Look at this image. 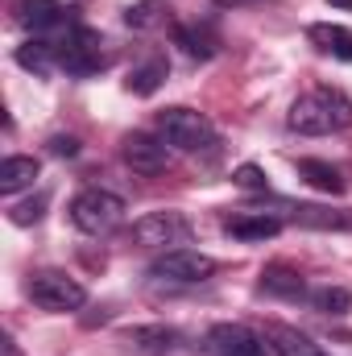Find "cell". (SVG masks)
<instances>
[{
  "instance_id": "obj_1",
  "label": "cell",
  "mask_w": 352,
  "mask_h": 356,
  "mask_svg": "<svg viewBox=\"0 0 352 356\" xmlns=\"http://www.w3.org/2000/svg\"><path fill=\"white\" fill-rule=\"evenodd\" d=\"M286 124L303 137H328L352 124V99L340 88H311L290 104Z\"/></svg>"
},
{
  "instance_id": "obj_2",
  "label": "cell",
  "mask_w": 352,
  "mask_h": 356,
  "mask_svg": "<svg viewBox=\"0 0 352 356\" xmlns=\"http://www.w3.org/2000/svg\"><path fill=\"white\" fill-rule=\"evenodd\" d=\"M158 137L178 149V154H211L216 149V124L203 116V112H195V108H166V112H158Z\"/></svg>"
},
{
  "instance_id": "obj_3",
  "label": "cell",
  "mask_w": 352,
  "mask_h": 356,
  "mask_svg": "<svg viewBox=\"0 0 352 356\" xmlns=\"http://www.w3.org/2000/svg\"><path fill=\"white\" fill-rule=\"evenodd\" d=\"M125 199L104 191V186H83L75 199H71V224L88 236H104L112 232L116 224H125Z\"/></svg>"
},
{
  "instance_id": "obj_4",
  "label": "cell",
  "mask_w": 352,
  "mask_h": 356,
  "mask_svg": "<svg viewBox=\"0 0 352 356\" xmlns=\"http://www.w3.org/2000/svg\"><path fill=\"white\" fill-rule=\"evenodd\" d=\"M25 294L33 298V307H42V311H79L83 302H88V290H83V282H75L71 273H63V269H42V273H33L29 282H25Z\"/></svg>"
},
{
  "instance_id": "obj_5",
  "label": "cell",
  "mask_w": 352,
  "mask_h": 356,
  "mask_svg": "<svg viewBox=\"0 0 352 356\" xmlns=\"http://www.w3.org/2000/svg\"><path fill=\"white\" fill-rule=\"evenodd\" d=\"M58 67L67 75H95V71H104L108 67V54H104L99 33L95 29H83V25H75L71 33H63L58 38Z\"/></svg>"
},
{
  "instance_id": "obj_6",
  "label": "cell",
  "mask_w": 352,
  "mask_h": 356,
  "mask_svg": "<svg viewBox=\"0 0 352 356\" xmlns=\"http://www.w3.org/2000/svg\"><path fill=\"white\" fill-rule=\"evenodd\" d=\"M191 236H195V224L182 211H150V216H141L133 224V241L150 245V249H166V245L182 249Z\"/></svg>"
},
{
  "instance_id": "obj_7",
  "label": "cell",
  "mask_w": 352,
  "mask_h": 356,
  "mask_svg": "<svg viewBox=\"0 0 352 356\" xmlns=\"http://www.w3.org/2000/svg\"><path fill=\"white\" fill-rule=\"evenodd\" d=\"M216 273V261L199 249H166L154 266H150V277L158 282H178V286H195V282H207Z\"/></svg>"
},
{
  "instance_id": "obj_8",
  "label": "cell",
  "mask_w": 352,
  "mask_h": 356,
  "mask_svg": "<svg viewBox=\"0 0 352 356\" xmlns=\"http://www.w3.org/2000/svg\"><path fill=\"white\" fill-rule=\"evenodd\" d=\"M120 158H125V166H129L133 175L154 178L170 166V145H166L162 137H154V133H129V137L120 141Z\"/></svg>"
},
{
  "instance_id": "obj_9",
  "label": "cell",
  "mask_w": 352,
  "mask_h": 356,
  "mask_svg": "<svg viewBox=\"0 0 352 356\" xmlns=\"http://www.w3.org/2000/svg\"><path fill=\"white\" fill-rule=\"evenodd\" d=\"M207 353L211 356H273L269 340L249 332L245 323H216L207 332Z\"/></svg>"
},
{
  "instance_id": "obj_10",
  "label": "cell",
  "mask_w": 352,
  "mask_h": 356,
  "mask_svg": "<svg viewBox=\"0 0 352 356\" xmlns=\"http://www.w3.org/2000/svg\"><path fill=\"white\" fill-rule=\"evenodd\" d=\"M75 13L58 0H25L21 4V25L33 29V38H50V33H71L75 29Z\"/></svg>"
},
{
  "instance_id": "obj_11",
  "label": "cell",
  "mask_w": 352,
  "mask_h": 356,
  "mask_svg": "<svg viewBox=\"0 0 352 356\" xmlns=\"http://www.w3.org/2000/svg\"><path fill=\"white\" fill-rule=\"evenodd\" d=\"M257 290L269 294V298H307V282H303V273L294 266H282V261H273V266L262 269V282H257Z\"/></svg>"
},
{
  "instance_id": "obj_12",
  "label": "cell",
  "mask_w": 352,
  "mask_h": 356,
  "mask_svg": "<svg viewBox=\"0 0 352 356\" xmlns=\"http://www.w3.org/2000/svg\"><path fill=\"white\" fill-rule=\"evenodd\" d=\"M17 67L33 71L38 79L58 71V38H29L25 46H17Z\"/></svg>"
},
{
  "instance_id": "obj_13",
  "label": "cell",
  "mask_w": 352,
  "mask_h": 356,
  "mask_svg": "<svg viewBox=\"0 0 352 356\" xmlns=\"http://www.w3.org/2000/svg\"><path fill=\"white\" fill-rule=\"evenodd\" d=\"M224 232L232 236V241H269V236H278L282 232V220L278 216H228L224 220Z\"/></svg>"
},
{
  "instance_id": "obj_14",
  "label": "cell",
  "mask_w": 352,
  "mask_h": 356,
  "mask_svg": "<svg viewBox=\"0 0 352 356\" xmlns=\"http://www.w3.org/2000/svg\"><path fill=\"white\" fill-rule=\"evenodd\" d=\"M307 38H311V46H319L323 54L352 63V29H349V25H332V21H319V25H311V29H307Z\"/></svg>"
},
{
  "instance_id": "obj_15",
  "label": "cell",
  "mask_w": 352,
  "mask_h": 356,
  "mask_svg": "<svg viewBox=\"0 0 352 356\" xmlns=\"http://www.w3.org/2000/svg\"><path fill=\"white\" fill-rule=\"evenodd\" d=\"M265 340H269V348L278 356H328L323 348H315L303 332H294L286 323H265Z\"/></svg>"
},
{
  "instance_id": "obj_16",
  "label": "cell",
  "mask_w": 352,
  "mask_h": 356,
  "mask_svg": "<svg viewBox=\"0 0 352 356\" xmlns=\"http://www.w3.org/2000/svg\"><path fill=\"white\" fill-rule=\"evenodd\" d=\"M166 75H170V63H166L162 54H154V58H145V63H137V67L129 71L125 88L133 91V95H154V91L166 83Z\"/></svg>"
},
{
  "instance_id": "obj_17",
  "label": "cell",
  "mask_w": 352,
  "mask_h": 356,
  "mask_svg": "<svg viewBox=\"0 0 352 356\" xmlns=\"http://www.w3.org/2000/svg\"><path fill=\"white\" fill-rule=\"evenodd\" d=\"M38 175H42L38 158H21V154L4 158V162H0V195H17V191L33 186V178Z\"/></svg>"
},
{
  "instance_id": "obj_18",
  "label": "cell",
  "mask_w": 352,
  "mask_h": 356,
  "mask_svg": "<svg viewBox=\"0 0 352 356\" xmlns=\"http://www.w3.org/2000/svg\"><path fill=\"white\" fill-rule=\"evenodd\" d=\"M298 178L311 182V186L323 191V195H344V191H349V178L340 175L336 166L319 162V158H303V162H298Z\"/></svg>"
},
{
  "instance_id": "obj_19",
  "label": "cell",
  "mask_w": 352,
  "mask_h": 356,
  "mask_svg": "<svg viewBox=\"0 0 352 356\" xmlns=\"http://www.w3.org/2000/svg\"><path fill=\"white\" fill-rule=\"evenodd\" d=\"M294 224H303V228H323V232H344V228H352V211H332V207L298 203V207H294Z\"/></svg>"
},
{
  "instance_id": "obj_20",
  "label": "cell",
  "mask_w": 352,
  "mask_h": 356,
  "mask_svg": "<svg viewBox=\"0 0 352 356\" xmlns=\"http://www.w3.org/2000/svg\"><path fill=\"white\" fill-rule=\"evenodd\" d=\"M175 42L191 54V58H211L220 50V38L207 29V25H178L175 29Z\"/></svg>"
},
{
  "instance_id": "obj_21",
  "label": "cell",
  "mask_w": 352,
  "mask_h": 356,
  "mask_svg": "<svg viewBox=\"0 0 352 356\" xmlns=\"http://www.w3.org/2000/svg\"><path fill=\"white\" fill-rule=\"evenodd\" d=\"M307 298H311V307L319 315H349L352 311V290H344V286H319Z\"/></svg>"
},
{
  "instance_id": "obj_22",
  "label": "cell",
  "mask_w": 352,
  "mask_h": 356,
  "mask_svg": "<svg viewBox=\"0 0 352 356\" xmlns=\"http://www.w3.org/2000/svg\"><path fill=\"white\" fill-rule=\"evenodd\" d=\"M166 21V4L162 0H137L125 8V25L129 29H158Z\"/></svg>"
},
{
  "instance_id": "obj_23",
  "label": "cell",
  "mask_w": 352,
  "mask_h": 356,
  "mask_svg": "<svg viewBox=\"0 0 352 356\" xmlns=\"http://www.w3.org/2000/svg\"><path fill=\"white\" fill-rule=\"evenodd\" d=\"M46 195H33V199H25V203H13L8 207V220L17 224V228H29V224H38L42 216H46Z\"/></svg>"
},
{
  "instance_id": "obj_24",
  "label": "cell",
  "mask_w": 352,
  "mask_h": 356,
  "mask_svg": "<svg viewBox=\"0 0 352 356\" xmlns=\"http://www.w3.org/2000/svg\"><path fill=\"white\" fill-rule=\"evenodd\" d=\"M129 340H133V344H141V348H170L178 336L170 332V327H133V332H129Z\"/></svg>"
},
{
  "instance_id": "obj_25",
  "label": "cell",
  "mask_w": 352,
  "mask_h": 356,
  "mask_svg": "<svg viewBox=\"0 0 352 356\" xmlns=\"http://www.w3.org/2000/svg\"><path fill=\"white\" fill-rule=\"evenodd\" d=\"M232 182L245 186V191H265V170L262 166H253V162H245V166L232 170Z\"/></svg>"
},
{
  "instance_id": "obj_26",
  "label": "cell",
  "mask_w": 352,
  "mask_h": 356,
  "mask_svg": "<svg viewBox=\"0 0 352 356\" xmlns=\"http://www.w3.org/2000/svg\"><path fill=\"white\" fill-rule=\"evenodd\" d=\"M50 154L54 158H75L79 154V137H50Z\"/></svg>"
},
{
  "instance_id": "obj_27",
  "label": "cell",
  "mask_w": 352,
  "mask_h": 356,
  "mask_svg": "<svg viewBox=\"0 0 352 356\" xmlns=\"http://www.w3.org/2000/svg\"><path fill=\"white\" fill-rule=\"evenodd\" d=\"M0 344H4V356H17V344H13V336H4Z\"/></svg>"
},
{
  "instance_id": "obj_28",
  "label": "cell",
  "mask_w": 352,
  "mask_h": 356,
  "mask_svg": "<svg viewBox=\"0 0 352 356\" xmlns=\"http://www.w3.org/2000/svg\"><path fill=\"white\" fill-rule=\"evenodd\" d=\"M332 4H340V8H352V0H332Z\"/></svg>"
}]
</instances>
